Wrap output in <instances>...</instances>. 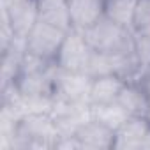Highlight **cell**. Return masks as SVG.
<instances>
[{"label":"cell","mask_w":150,"mask_h":150,"mask_svg":"<svg viewBox=\"0 0 150 150\" xmlns=\"http://www.w3.org/2000/svg\"><path fill=\"white\" fill-rule=\"evenodd\" d=\"M13 146L21 150H55L60 136L57 120L50 111H28L11 125Z\"/></svg>","instance_id":"6da1fadb"},{"label":"cell","mask_w":150,"mask_h":150,"mask_svg":"<svg viewBox=\"0 0 150 150\" xmlns=\"http://www.w3.org/2000/svg\"><path fill=\"white\" fill-rule=\"evenodd\" d=\"M83 34L94 51L111 53V55H125L134 51L132 30L115 23L106 16L90 28H87Z\"/></svg>","instance_id":"7a4b0ae2"},{"label":"cell","mask_w":150,"mask_h":150,"mask_svg":"<svg viewBox=\"0 0 150 150\" xmlns=\"http://www.w3.org/2000/svg\"><path fill=\"white\" fill-rule=\"evenodd\" d=\"M92 76L88 72L65 71L55 65L53 76V99L72 103V104H90Z\"/></svg>","instance_id":"3957f363"},{"label":"cell","mask_w":150,"mask_h":150,"mask_svg":"<svg viewBox=\"0 0 150 150\" xmlns=\"http://www.w3.org/2000/svg\"><path fill=\"white\" fill-rule=\"evenodd\" d=\"M92 46L88 44L87 37L80 30H69L60 51L55 58V65L65 71H78V72H87L90 60H92Z\"/></svg>","instance_id":"277c9868"},{"label":"cell","mask_w":150,"mask_h":150,"mask_svg":"<svg viewBox=\"0 0 150 150\" xmlns=\"http://www.w3.org/2000/svg\"><path fill=\"white\" fill-rule=\"evenodd\" d=\"M65 35H67V30L44 21H37L28 32V35L25 37V50L55 64V58L60 51V46Z\"/></svg>","instance_id":"5b68a950"},{"label":"cell","mask_w":150,"mask_h":150,"mask_svg":"<svg viewBox=\"0 0 150 150\" xmlns=\"http://www.w3.org/2000/svg\"><path fill=\"white\" fill-rule=\"evenodd\" d=\"M4 18L9 23L14 39H25L39 21L37 0H6Z\"/></svg>","instance_id":"8992f818"},{"label":"cell","mask_w":150,"mask_h":150,"mask_svg":"<svg viewBox=\"0 0 150 150\" xmlns=\"http://www.w3.org/2000/svg\"><path fill=\"white\" fill-rule=\"evenodd\" d=\"M74 134L83 150H113L115 145V131L94 118H87Z\"/></svg>","instance_id":"52a82bcc"},{"label":"cell","mask_w":150,"mask_h":150,"mask_svg":"<svg viewBox=\"0 0 150 150\" xmlns=\"http://www.w3.org/2000/svg\"><path fill=\"white\" fill-rule=\"evenodd\" d=\"M72 30L85 32L104 18V0H67Z\"/></svg>","instance_id":"ba28073f"},{"label":"cell","mask_w":150,"mask_h":150,"mask_svg":"<svg viewBox=\"0 0 150 150\" xmlns=\"http://www.w3.org/2000/svg\"><path fill=\"white\" fill-rule=\"evenodd\" d=\"M150 131L146 117H129L115 132L113 150H141V145Z\"/></svg>","instance_id":"9c48e42d"},{"label":"cell","mask_w":150,"mask_h":150,"mask_svg":"<svg viewBox=\"0 0 150 150\" xmlns=\"http://www.w3.org/2000/svg\"><path fill=\"white\" fill-rule=\"evenodd\" d=\"M117 103L131 117H146L150 108V97L141 81H125Z\"/></svg>","instance_id":"30bf717a"},{"label":"cell","mask_w":150,"mask_h":150,"mask_svg":"<svg viewBox=\"0 0 150 150\" xmlns=\"http://www.w3.org/2000/svg\"><path fill=\"white\" fill-rule=\"evenodd\" d=\"M125 78L120 74H104L92 80L90 87V104H106V103H115L125 85Z\"/></svg>","instance_id":"8fae6325"},{"label":"cell","mask_w":150,"mask_h":150,"mask_svg":"<svg viewBox=\"0 0 150 150\" xmlns=\"http://www.w3.org/2000/svg\"><path fill=\"white\" fill-rule=\"evenodd\" d=\"M39 21L55 25L64 30H72L67 0H37Z\"/></svg>","instance_id":"7c38bea8"},{"label":"cell","mask_w":150,"mask_h":150,"mask_svg":"<svg viewBox=\"0 0 150 150\" xmlns=\"http://www.w3.org/2000/svg\"><path fill=\"white\" fill-rule=\"evenodd\" d=\"M88 110H90V118H94V120L108 125L115 132L131 117L117 101L115 103H106V104H90Z\"/></svg>","instance_id":"4fadbf2b"},{"label":"cell","mask_w":150,"mask_h":150,"mask_svg":"<svg viewBox=\"0 0 150 150\" xmlns=\"http://www.w3.org/2000/svg\"><path fill=\"white\" fill-rule=\"evenodd\" d=\"M139 0H104V16L132 30V20Z\"/></svg>","instance_id":"5bb4252c"},{"label":"cell","mask_w":150,"mask_h":150,"mask_svg":"<svg viewBox=\"0 0 150 150\" xmlns=\"http://www.w3.org/2000/svg\"><path fill=\"white\" fill-rule=\"evenodd\" d=\"M132 39H134V55L138 58V64L145 78L150 72V25L132 30Z\"/></svg>","instance_id":"9a60e30c"},{"label":"cell","mask_w":150,"mask_h":150,"mask_svg":"<svg viewBox=\"0 0 150 150\" xmlns=\"http://www.w3.org/2000/svg\"><path fill=\"white\" fill-rule=\"evenodd\" d=\"M55 150H83V146L76 134H60L55 143Z\"/></svg>","instance_id":"2e32d148"},{"label":"cell","mask_w":150,"mask_h":150,"mask_svg":"<svg viewBox=\"0 0 150 150\" xmlns=\"http://www.w3.org/2000/svg\"><path fill=\"white\" fill-rule=\"evenodd\" d=\"M141 83H143V87H145V90H146V94H148V97H150V72L143 78V81H141Z\"/></svg>","instance_id":"e0dca14e"},{"label":"cell","mask_w":150,"mask_h":150,"mask_svg":"<svg viewBox=\"0 0 150 150\" xmlns=\"http://www.w3.org/2000/svg\"><path fill=\"white\" fill-rule=\"evenodd\" d=\"M141 150H150V131H148V134H146V138L141 145Z\"/></svg>","instance_id":"ac0fdd59"},{"label":"cell","mask_w":150,"mask_h":150,"mask_svg":"<svg viewBox=\"0 0 150 150\" xmlns=\"http://www.w3.org/2000/svg\"><path fill=\"white\" fill-rule=\"evenodd\" d=\"M146 120H148V124H150V108H148V111H146Z\"/></svg>","instance_id":"d6986e66"}]
</instances>
